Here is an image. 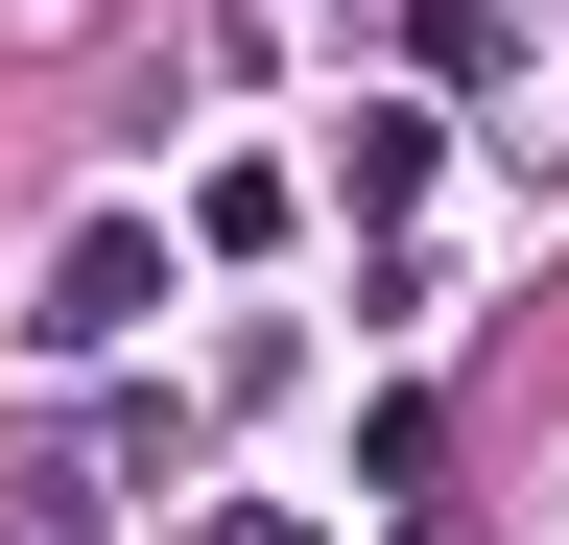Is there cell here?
<instances>
[{
	"label": "cell",
	"mask_w": 569,
	"mask_h": 545,
	"mask_svg": "<svg viewBox=\"0 0 569 545\" xmlns=\"http://www.w3.org/2000/svg\"><path fill=\"white\" fill-rule=\"evenodd\" d=\"M142 309H167V214H96V238L48 261V309H24V332H48V356H119Z\"/></svg>",
	"instance_id": "6da1fadb"
},
{
	"label": "cell",
	"mask_w": 569,
	"mask_h": 545,
	"mask_svg": "<svg viewBox=\"0 0 569 545\" xmlns=\"http://www.w3.org/2000/svg\"><path fill=\"white\" fill-rule=\"evenodd\" d=\"M332 190H356V214H403V190H427V119H403V95H356V143H332Z\"/></svg>",
	"instance_id": "7a4b0ae2"
}]
</instances>
